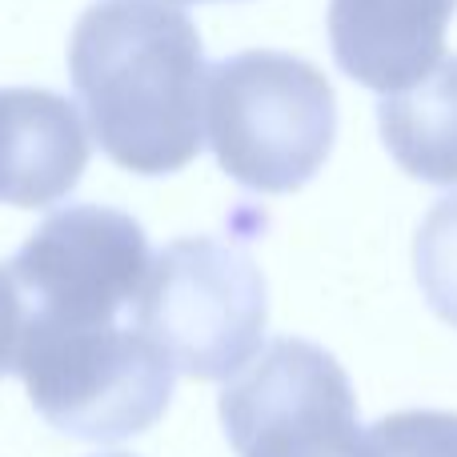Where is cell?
<instances>
[{
    "mask_svg": "<svg viewBox=\"0 0 457 457\" xmlns=\"http://www.w3.org/2000/svg\"><path fill=\"white\" fill-rule=\"evenodd\" d=\"M80 117L109 161L165 177L201 153L205 48L181 8L165 0H96L69 40Z\"/></svg>",
    "mask_w": 457,
    "mask_h": 457,
    "instance_id": "cell-1",
    "label": "cell"
},
{
    "mask_svg": "<svg viewBox=\"0 0 457 457\" xmlns=\"http://www.w3.org/2000/svg\"><path fill=\"white\" fill-rule=\"evenodd\" d=\"M205 133L217 165L253 193L313 181L337 137V96L321 69L289 53L225 56L205 80Z\"/></svg>",
    "mask_w": 457,
    "mask_h": 457,
    "instance_id": "cell-2",
    "label": "cell"
},
{
    "mask_svg": "<svg viewBox=\"0 0 457 457\" xmlns=\"http://www.w3.org/2000/svg\"><path fill=\"white\" fill-rule=\"evenodd\" d=\"M12 370L48 426L101 445L157 426L177 381L169 357L133 321L96 329L21 325Z\"/></svg>",
    "mask_w": 457,
    "mask_h": 457,
    "instance_id": "cell-3",
    "label": "cell"
},
{
    "mask_svg": "<svg viewBox=\"0 0 457 457\" xmlns=\"http://www.w3.org/2000/svg\"><path fill=\"white\" fill-rule=\"evenodd\" d=\"M269 321L265 277L225 237H181L161 249L137 297L133 325L177 373L228 381L261 353Z\"/></svg>",
    "mask_w": 457,
    "mask_h": 457,
    "instance_id": "cell-4",
    "label": "cell"
},
{
    "mask_svg": "<svg viewBox=\"0 0 457 457\" xmlns=\"http://www.w3.org/2000/svg\"><path fill=\"white\" fill-rule=\"evenodd\" d=\"M149 265V237L125 209L69 205L32 228L4 273L21 301V325L96 329L133 321Z\"/></svg>",
    "mask_w": 457,
    "mask_h": 457,
    "instance_id": "cell-5",
    "label": "cell"
},
{
    "mask_svg": "<svg viewBox=\"0 0 457 457\" xmlns=\"http://www.w3.org/2000/svg\"><path fill=\"white\" fill-rule=\"evenodd\" d=\"M237 457H370L349 373L329 349L277 337L221 394Z\"/></svg>",
    "mask_w": 457,
    "mask_h": 457,
    "instance_id": "cell-6",
    "label": "cell"
},
{
    "mask_svg": "<svg viewBox=\"0 0 457 457\" xmlns=\"http://www.w3.org/2000/svg\"><path fill=\"white\" fill-rule=\"evenodd\" d=\"M457 0H329L333 61L349 80L394 96L445 56Z\"/></svg>",
    "mask_w": 457,
    "mask_h": 457,
    "instance_id": "cell-7",
    "label": "cell"
},
{
    "mask_svg": "<svg viewBox=\"0 0 457 457\" xmlns=\"http://www.w3.org/2000/svg\"><path fill=\"white\" fill-rule=\"evenodd\" d=\"M88 165L80 109L48 88H0V201L40 209L69 197Z\"/></svg>",
    "mask_w": 457,
    "mask_h": 457,
    "instance_id": "cell-8",
    "label": "cell"
},
{
    "mask_svg": "<svg viewBox=\"0 0 457 457\" xmlns=\"http://www.w3.org/2000/svg\"><path fill=\"white\" fill-rule=\"evenodd\" d=\"M381 141L410 177L457 185V56H442L429 77L381 96Z\"/></svg>",
    "mask_w": 457,
    "mask_h": 457,
    "instance_id": "cell-9",
    "label": "cell"
},
{
    "mask_svg": "<svg viewBox=\"0 0 457 457\" xmlns=\"http://www.w3.org/2000/svg\"><path fill=\"white\" fill-rule=\"evenodd\" d=\"M413 269L429 309L457 329V193L426 213L413 237Z\"/></svg>",
    "mask_w": 457,
    "mask_h": 457,
    "instance_id": "cell-10",
    "label": "cell"
},
{
    "mask_svg": "<svg viewBox=\"0 0 457 457\" xmlns=\"http://www.w3.org/2000/svg\"><path fill=\"white\" fill-rule=\"evenodd\" d=\"M370 457H457V413H389L370 429Z\"/></svg>",
    "mask_w": 457,
    "mask_h": 457,
    "instance_id": "cell-11",
    "label": "cell"
},
{
    "mask_svg": "<svg viewBox=\"0 0 457 457\" xmlns=\"http://www.w3.org/2000/svg\"><path fill=\"white\" fill-rule=\"evenodd\" d=\"M16 345H21V301L0 265V378L16 365Z\"/></svg>",
    "mask_w": 457,
    "mask_h": 457,
    "instance_id": "cell-12",
    "label": "cell"
},
{
    "mask_svg": "<svg viewBox=\"0 0 457 457\" xmlns=\"http://www.w3.org/2000/svg\"><path fill=\"white\" fill-rule=\"evenodd\" d=\"M96 457H133V453H96Z\"/></svg>",
    "mask_w": 457,
    "mask_h": 457,
    "instance_id": "cell-13",
    "label": "cell"
},
{
    "mask_svg": "<svg viewBox=\"0 0 457 457\" xmlns=\"http://www.w3.org/2000/svg\"><path fill=\"white\" fill-rule=\"evenodd\" d=\"M165 4H169V0H165ZM177 4H201V0H177Z\"/></svg>",
    "mask_w": 457,
    "mask_h": 457,
    "instance_id": "cell-14",
    "label": "cell"
}]
</instances>
